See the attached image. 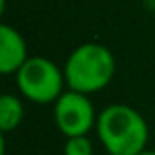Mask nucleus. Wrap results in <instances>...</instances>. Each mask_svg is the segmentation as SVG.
<instances>
[{
    "instance_id": "nucleus-2",
    "label": "nucleus",
    "mask_w": 155,
    "mask_h": 155,
    "mask_svg": "<svg viewBox=\"0 0 155 155\" xmlns=\"http://www.w3.org/2000/svg\"><path fill=\"white\" fill-rule=\"evenodd\" d=\"M67 88L83 94H94L106 88L116 73L112 51L98 41H87L71 51L63 65Z\"/></svg>"
},
{
    "instance_id": "nucleus-4",
    "label": "nucleus",
    "mask_w": 155,
    "mask_h": 155,
    "mask_svg": "<svg viewBox=\"0 0 155 155\" xmlns=\"http://www.w3.org/2000/svg\"><path fill=\"white\" fill-rule=\"evenodd\" d=\"M53 104H55V108H53L55 126L65 137L88 136V132L96 128L98 114H96L94 104L91 102L88 94L67 88Z\"/></svg>"
},
{
    "instance_id": "nucleus-8",
    "label": "nucleus",
    "mask_w": 155,
    "mask_h": 155,
    "mask_svg": "<svg viewBox=\"0 0 155 155\" xmlns=\"http://www.w3.org/2000/svg\"><path fill=\"white\" fill-rule=\"evenodd\" d=\"M137 155H155V151H151V149H143V151L137 153Z\"/></svg>"
},
{
    "instance_id": "nucleus-7",
    "label": "nucleus",
    "mask_w": 155,
    "mask_h": 155,
    "mask_svg": "<svg viewBox=\"0 0 155 155\" xmlns=\"http://www.w3.org/2000/svg\"><path fill=\"white\" fill-rule=\"evenodd\" d=\"M92 141L88 136H73L65 140L63 155H92Z\"/></svg>"
},
{
    "instance_id": "nucleus-5",
    "label": "nucleus",
    "mask_w": 155,
    "mask_h": 155,
    "mask_svg": "<svg viewBox=\"0 0 155 155\" xmlns=\"http://www.w3.org/2000/svg\"><path fill=\"white\" fill-rule=\"evenodd\" d=\"M28 59L30 55H28V43L24 35L16 28L2 24L0 26V73L16 75Z\"/></svg>"
},
{
    "instance_id": "nucleus-1",
    "label": "nucleus",
    "mask_w": 155,
    "mask_h": 155,
    "mask_svg": "<svg viewBox=\"0 0 155 155\" xmlns=\"http://www.w3.org/2000/svg\"><path fill=\"white\" fill-rule=\"evenodd\" d=\"M94 130L106 153L137 155L147 149V122L136 108L128 104L106 106L102 112H98Z\"/></svg>"
},
{
    "instance_id": "nucleus-3",
    "label": "nucleus",
    "mask_w": 155,
    "mask_h": 155,
    "mask_svg": "<svg viewBox=\"0 0 155 155\" xmlns=\"http://www.w3.org/2000/svg\"><path fill=\"white\" fill-rule=\"evenodd\" d=\"M16 84L24 98L35 104H51L65 92V73L47 57H30L16 73Z\"/></svg>"
},
{
    "instance_id": "nucleus-6",
    "label": "nucleus",
    "mask_w": 155,
    "mask_h": 155,
    "mask_svg": "<svg viewBox=\"0 0 155 155\" xmlns=\"http://www.w3.org/2000/svg\"><path fill=\"white\" fill-rule=\"evenodd\" d=\"M24 120V104L16 94H2L0 96V130L8 134L16 130Z\"/></svg>"
},
{
    "instance_id": "nucleus-9",
    "label": "nucleus",
    "mask_w": 155,
    "mask_h": 155,
    "mask_svg": "<svg viewBox=\"0 0 155 155\" xmlns=\"http://www.w3.org/2000/svg\"><path fill=\"white\" fill-rule=\"evenodd\" d=\"M108 155H114V153H108Z\"/></svg>"
}]
</instances>
